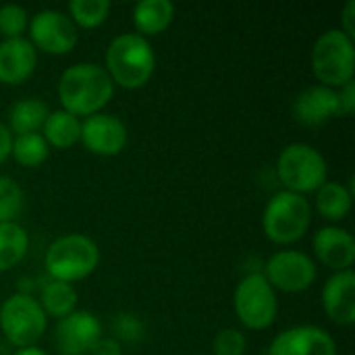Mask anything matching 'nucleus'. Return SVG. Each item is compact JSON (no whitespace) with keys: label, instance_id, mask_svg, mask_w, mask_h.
Wrapping results in <instances>:
<instances>
[{"label":"nucleus","instance_id":"nucleus-1","mask_svg":"<svg viewBox=\"0 0 355 355\" xmlns=\"http://www.w3.org/2000/svg\"><path fill=\"white\" fill-rule=\"evenodd\" d=\"M114 83L104 67L96 62H79L69 67L58 81V98L62 110L73 116L98 114L112 98Z\"/></svg>","mask_w":355,"mask_h":355},{"label":"nucleus","instance_id":"nucleus-2","mask_svg":"<svg viewBox=\"0 0 355 355\" xmlns=\"http://www.w3.org/2000/svg\"><path fill=\"white\" fill-rule=\"evenodd\" d=\"M156 69V54L139 33H123L114 37L106 50V73L112 83L125 89L144 87Z\"/></svg>","mask_w":355,"mask_h":355},{"label":"nucleus","instance_id":"nucleus-3","mask_svg":"<svg viewBox=\"0 0 355 355\" xmlns=\"http://www.w3.org/2000/svg\"><path fill=\"white\" fill-rule=\"evenodd\" d=\"M312 223L310 202L291 191H279L270 198L264 210L262 227L272 243L289 245L300 241Z\"/></svg>","mask_w":355,"mask_h":355},{"label":"nucleus","instance_id":"nucleus-4","mask_svg":"<svg viewBox=\"0 0 355 355\" xmlns=\"http://www.w3.org/2000/svg\"><path fill=\"white\" fill-rule=\"evenodd\" d=\"M44 262L54 281L71 285L73 281H81L96 270L100 262V250L96 241L85 235H64L48 248Z\"/></svg>","mask_w":355,"mask_h":355},{"label":"nucleus","instance_id":"nucleus-5","mask_svg":"<svg viewBox=\"0 0 355 355\" xmlns=\"http://www.w3.org/2000/svg\"><path fill=\"white\" fill-rule=\"evenodd\" d=\"M354 40L341 29H329L316 40L312 50V69L316 79L331 89L354 81Z\"/></svg>","mask_w":355,"mask_h":355},{"label":"nucleus","instance_id":"nucleus-6","mask_svg":"<svg viewBox=\"0 0 355 355\" xmlns=\"http://www.w3.org/2000/svg\"><path fill=\"white\" fill-rule=\"evenodd\" d=\"M277 173L281 183L291 193L318 191L327 183V160L318 150L308 144L287 146L277 162Z\"/></svg>","mask_w":355,"mask_h":355},{"label":"nucleus","instance_id":"nucleus-7","mask_svg":"<svg viewBox=\"0 0 355 355\" xmlns=\"http://www.w3.org/2000/svg\"><path fill=\"white\" fill-rule=\"evenodd\" d=\"M46 327L48 316L31 295L15 293L0 306V331L19 349L33 347L46 333Z\"/></svg>","mask_w":355,"mask_h":355},{"label":"nucleus","instance_id":"nucleus-8","mask_svg":"<svg viewBox=\"0 0 355 355\" xmlns=\"http://www.w3.org/2000/svg\"><path fill=\"white\" fill-rule=\"evenodd\" d=\"M233 306L239 322L250 331H264L277 320L279 302L262 275H248L235 289Z\"/></svg>","mask_w":355,"mask_h":355},{"label":"nucleus","instance_id":"nucleus-9","mask_svg":"<svg viewBox=\"0 0 355 355\" xmlns=\"http://www.w3.org/2000/svg\"><path fill=\"white\" fill-rule=\"evenodd\" d=\"M316 264L302 252L285 250L272 254L264 264V279L272 289L285 293H302L310 289L316 281Z\"/></svg>","mask_w":355,"mask_h":355},{"label":"nucleus","instance_id":"nucleus-10","mask_svg":"<svg viewBox=\"0 0 355 355\" xmlns=\"http://www.w3.org/2000/svg\"><path fill=\"white\" fill-rule=\"evenodd\" d=\"M31 44L46 54H69L77 44V27L58 10H40L29 23Z\"/></svg>","mask_w":355,"mask_h":355},{"label":"nucleus","instance_id":"nucleus-11","mask_svg":"<svg viewBox=\"0 0 355 355\" xmlns=\"http://www.w3.org/2000/svg\"><path fill=\"white\" fill-rule=\"evenodd\" d=\"M102 339V324L89 312H73L58 320L54 343L60 355H87Z\"/></svg>","mask_w":355,"mask_h":355},{"label":"nucleus","instance_id":"nucleus-12","mask_svg":"<svg viewBox=\"0 0 355 355\" xmlns=\"http://www.w3.org/2000/svg\"><path fill=\"white\" fill-rule=\"evenodd\" d=\"M83 146L98 156H116L127 146V127L112 114H92L81 123Z\"/></svg>","mask_w":355,"mask_h":355},{"label":"nucleus","instance_id":"nucleus-13","mask_svg":"<svg viewBox=\"0 0 355 355\" xmlns=\"http://www.w3.org/2000/svg\"><path fill=\"white\" fill-rule=\"evenodd\" d=\"M268 355H337V345L324 329L302 324L279 333Z\"/></svg>","mask_w":355,"mask_h":355},{"label":"nucleus","instance_id":"nucleus-14","mask_svg":"<svg viewBox=\"0 0 355 355\" xmlns=\"http://www.w3.org/2000/svg\"><path fill=\"white\" fill-rule=\"evenodd\" d=\"M314 254L331 270H349L355 260V239L349 231L339 227H324L314 235Z\"/></svg>","mask_w":355,"mask_h":355},{"label":"nucleus","instance_id":"nucleus-15","mask_svg":"<svg viewBox=\"0 0 355 355\" xmlns=\"http://www.w3.org/2000/svg\"><path fill=\"white\" fill-rule=\"evenodd\" d=\"M295 119L306 127H318L341 114L339 94L324 85H314L302 92L293 104Z\"/></svg>","mask_w":355,"mask_h":355},{"label":"nucleus","instance_id":"nucleus-16","mask_svg":"<svg viewBox=\"0 0 355 355\" xmlns=\"http://www.w3.org/2000/svg\"><path fill=\"white\" fill-rule=\"evenodd\" d=\"M322 306L327 316L341 324L349 327L355 322V275L343 270L333 275L322 289Z\"/></svg>","mask_w":355,"mask_h":355},{"label":"nucleus","instance_id":"nucleus-17","mask_svg":"<svg viewBox=\"0 0 355 355\" xmlns=\"http://www.w3.org/2000/svg\"><path fill=\"white\" fill-rule=\"evenodd\" d=\"M37 64V50L23 37L0 42V81L8 85L23 83Z\"/></svg>","mask_w":355,"mask_h":355},{"label":"nucleus","instance_id":"nucleus-18","mask_svg":"<svg viewBox=\"0 0 355 355\" xmlns=\"http://www.w3.org/2000/svg\"><path fill=\"white\" fill-rule=\"evenodd\" d=\"M175 17V6L168 0H144L133 8V23L139 35L162 33Z\"/></svg>","mask_w":355,"mask_h":355},{"label":"nucleus","instance_id":"nucleus-19","mask_svg":"<svg viewBox=\"0 0 355 355\" xmlns=\"http://www.w3.org/2000/svg\"><path fill=\"white\" fill-rule=\"evenodd\" d=\"M44 139L48 146H54L58 150H67L75 146L81 137V123L77 116H73L67 110H54L48 114L44 127Z\"/></svg>","mask_w":355,"mask_h":355},{"label":"nucleus","instance_id":"nucleus-20","mask_svg":"<svg viewBox=\"0 0 355 355\" xmlns=\"http://www.w3.org/2000/svg\"><path fill=\"white\" fill-rule=\"evenodd\" d=\"M50 110L48 106L37 100V98H25V100H19L12 108H10V114H8V123H10V129L12 133L17 135H29V133H37L46 119H48Z\"/></svg>","mask_w":355,"mask_h":355},{"label":"nucleus","instance_id":"nucleus-21","mask_svg":"<svg viewBox=\"0 0 355 355\" xmlns=\"http://www.w3.org/2000/svg\"><path fill=\"white\" fill-rule=\"evenodd\" d=\"M352 198H354V193L345 185H341V183H324L316 193V208L327 220L339 223L349 214Z\"/></svg>","mask_w":355,"mask_h":355},{"label":"nucleus","instance_id":"nucleus-22","mask_svg":"<svg viewBox=\"0 0 355 355\" xmlns=\"http://www.w3.org/2000/svg\"><path fill=\"white\" fill-rule=\"evenodd\" d=\"M44 310L46 316H54V318H64L69 314L75 312L77 306V291L73 289V285L62 283V281H50L44 285L42 289V297L37 302Z\"/></svg>","mask_w":355,"mask_h":355},{"label":"nucleus","instance_id":"nucleus-23","mask_svg":"<svg viewBox=\"0 0 355 355\" xmlns=\"http://www.w3.org/2000/svg\"><path fill=\"white\" fill-rule=\"evenodd\" d=\"M29 237L19 223H0V272L17 266L27 254Z\"/></svg>","mask_w":355,"mask_h":355},{"label":"nucleus","instance_id":"nucleus-24","mask_svg":"<svg viewBox=\"0 0 355 355\" xmlns=\"http://www.w3.org/2000/svg\"><path fill=\"white\" fill-rule=\"evenodd\" d=\"M48 144L40 133H29V135H17L12 139L10 146V154L12 158L27 166V168H35L40 166L46 158H48Z\"/></svg>","mask_w":355,"mask_h":355},{"label":"nucleus","instance_id":"nucleus-25","mask_svg":"<svg viewBox=\"0 0 355 355\" xmlns=\"http://www.w3.org/2000/svg\"><path fill=\"white\" fill-rule=\"evenodd\" d=\"M69 10H71L73 23L85 29H94V27H100L108 19L110 2L108 0H73L69 4Z\"/></svg>","mask_w":355,"mask_h":355},{"label":"nucleus","instance_id":"nucleus-26","mask_svg":"<svg viewBox=\"0 0 355 355\" xmlns=\"http://www.w3.org/2000/svg\"><path fill=\"white\" fill-rule=\"evenodd\" d=\"M25 204L23 189L6 175H0V223H17Z\"/></svg>","mask_w":355,"mask_h":355},{"label":"nucleus","instance_id":"nucleus-27","mask_svg":"<svg viewBox=\"0 0 355 355\" xmlns=\"http://www.w3.org/2000/svg\"><path fill=\"white\" fill-rule=\"evenodd\" d=\"M27 27V10L17 4L0 6V33L4 40L21 37V33Z\"/></svg>","mask_w":355,"mask_h":355},{"label":"nucleus","instance_id":"nucleus-28","mask_svg":"<svg viewBox=\"0 0 355 355\" xmlns=\"http://www.w3.org/2000/svg\"><path fill=\"white\" fill-rule=\"evenodd\" d=\"M214 355H243L248 341L237 329H225L214 339Z\"/></svg>","mask_w":355,"mask_h":355},{"label":"nucleus","instance_id":"nucleus-29","mask_svg":"<svg viewBox=\"0 0 355 355\" xmlns=\"http://www.w3.org/2000/svg\"><path fill=\"white\" fill-rule=\"evenodd\" d=\"M114 331H116V337H121V339H133L131 331L135 333V337H139L141 327H139V322L131 314H121L116 318V322H114Z\"/></svg>","mask_w":355,"mask_h":355},{"label":"nucleus","instance_id":"nucleus-30","mask_svg":"<svg viewBox=\"0 0 355 355\" xmlns=\"http://www.w3.org/2000/svg\"><path fill=\"white\" fill-rule=\"evenodd\" d=\"M339 104H341V114L343 116H352L355 110V83L349 81L341 87L339 92Z\"/></svg>","mask_w":355,"mask_h":355},{"label":"nucleus","instance_id":"nucleus-31","mask_svg":"<svg viewBox=\"0 0 355 355\" xmlns=\"http://www.w3.org/2000/svg\"><path fill=\"white\" fill-rule=\"evenodd\" d=\"M87 355H123V349H121V343L116 341V339H100L92 349H89V354Z\"/></svg>","mask_w":355,"mask_h":355},{"label":"nucleus","instance_id":"nucleus-32","mask_svg":"<svg viewBox=\"0 0 355 355\" xmlns=\"http://www.w3.org/2000/svg\"><path fill=\"white\" fill-rule=\"evenodd\" d=\"M354 17H355V0H349L347 4H345V10H343V33L347 35V37H355V25H354Z\"/></svg>","mask_w":355,"mask_h":355},{"label":"nucleus","instance_id":"nucleus-33","mask_svg":"<svg viewBox=\"0 0 355 355\" xmlns=\"http://www.w3.org/2000/svg\"><path fill=\"white\" fill-rule=\"evenodd\" d=\"M10 146H12V135L4 123H0V164L10 156Z\"/></svg>","mask_w":355,"mask_h":355},{"label":"nucleus","instance_id":"nucleus-34","mask_svg":"<svg viewBox=\"0 0 355 355\" xmlns=\"http://www.w3.org/2000/svg\"><path fill=\"white\" fill-rule=\"evenodd\" d=\"M12 355H48L46 352H42L40 347H23V349H17Z\"/></svg>","mask_w":355,"mask_h":355}]
</instances>
